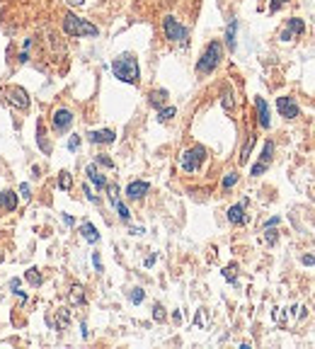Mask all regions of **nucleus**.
Instances as JSON below:
<instances>
[{
  "mask_svg": "<svg viewBox=\"0 0 315 349\" xmlns=\"http://www.w3.org/2000/svg\"><path fill=\"white\" fill-rule=\"evenodd\" d=\"M112 73L122 80V82H128V85H136L138 82V61L131 56V54H122L119 59H114L112 63Z\"/></svg>",
  "mask_w": 315,
  "mask_h": 349,
  "instance_id": "1",
  "label": "nucleus"
},
{
  "mask_svg": "<svg viewBox=\"0 0 315 349\" xmlns=\"http://www.w3.org/2000/svg\"><path fill=\"white\" fill-rule=\"evenodd\" d=\"M221 59H223V46H221V41H211V44L206 46V51L201 54V59L196 61V73H199V75L213 73L216 66L221 63Z\"/></svg>",
  "mask_w": 315,
  "mask_h": 349,
  "instance_id": "2",
  "label": "nucleus"
},
{
  "mask_svg": "<svg viewBox=\"0 0 315 349\" xmlns=\"http://www.w3.org/2000/svg\"><path fill=\"white\" fill-rule=\"evenodd\" d=\"M63 32H65L68 37H97V34H100V29H97L92 22L80 20V17H75V15H65V17H63Z\"/></svg>",
  "mask_w": 315,
  "mask_h": 349,
  "instance_id": "3",
  "label": "nucleus"
},
{
  "mask_svg": "<svg viewBox=\"0 0 315 349\" xmlns=\"http://www.w3.org/2000/svg\"><path fill=\"white\" fill-rule=\"evenodd\" d=\"M204 158H206V148H204V145H191L189 150L182 153L180 165H182V170H185V172H196V170L201 167Z\"/></svg>",
  "mask_w": 315,
  "mask_h": 349,
  "instance_id": "4",
  "label": "nucleus"
},
{
  "mask_svg": "<svg viewBox=\"0 0 315 349\" xmlns=\"http://www.w3.org/2000/svg\"><path fill=\"white\" fill-rule=\"evenodd\" d=\"M163 29H165V37L170 39V41H175V44H182V46H187V37L189 32L172 17V15H168L165 20H163Z\"/></svg>",
  "mask_w": 315,
  "mask_h": 349,
  "instance_id": "5",
  "label": "nucleus"
},
{
  "mask_svg": "<svg viewBox=\"0 0 315 349\" xmlns=\"http://www.w3.org/2000/svg\"><path fill=\"white\" fill-rule=\"evenodd\" d=\"M5 97H7V102H10L12 107H17V109H27V107H29V95H27V90L20 87V85L7 87V90H5Z\"/></svg>",
  "mask_w": 315,
  "mask_h": 349,
  "instance_id": "6",
  "label": "nucleus"
},
{
  "mask_svg": "<svg viewBox=\"0 0 315 349\" xmlns=\"http://www.w3.org/2000/svg\"><path fill=\"white\" fill-rule=\"evenodd\" d=\"M276 109H279V114L286 117V119H296V117L301 114V109H298V104H296L294 97H279V100H276Z\"/></svg>",
  "mask_w": 315,
  "mask_h": 349,
  "instance_id": "7",
  "label": "nucleus"
},
{
  "mask_svg": "<svg viewBox=\"0 0 315 349\" xmlns=\"http://www.w3.org/2000/svg\"><path fill=\"white\" fill-rule=\"evenodd\" d=\"M306 32V24H303V20H298V17H291L289 20V24H286V29L281 32V41H291L294 37H298V34H303Z\"/></svg>",
  "mask_w": 315,
  "mask_h": 349,
  "instance_id": "8",
  "label": "nucleus"
},
{
  "mask_svg": "<svg viewBox=\"0 0 315 349\" xmlns=\"http://www.w3.org/2000/svg\"><path fill=\"white\" fill-rule=\"evenodd\" d=\"M254 107H257V119H259V126H262V129H269L272 119H269V104L264 102V97H257V100H254Z\"/></svg>",
  "mask_w": 315,
  "mask_h": 349,
  "instance_id": "9",
  "label": "nucleus"
},
{
  "mask_svg": "<svg viewBox=\"0 0 315 349\" xmlns=\"http://www.w3.org/2000/svg\"><path fill=\"white\" fill-rule=\"evenodd\" d=\"M70 124H73V114L68 112V109H59L56 114H54V129L56 131H68L70 129Z\"/></svg>",
  "mask_w": 315,
  "mask_h": 349,
  "instance_id": "10",
  "label": "nucleus"
},
{
  "mask_svg": "<svg viewBox=\"0 0 315 349\" xmlns=\"http://www.w3.org/2000/svg\"><path fill=\"white\" fill-rule=\"evenodd\" d=\"M148 189H150V185H148V182L136 180V182H131V185L126 187V197H128V199H141L143 194H148Z\"/></svg>",
  "mask_w": 315,
  "mask_h": 349,
  "instance_id": "11",
  "label": "nucleus"
},
{
  "mask_svg": "<svg viewBox=\"0 0 315 349\" xmlns=\"http://www.w3.org/2000/svg\"><path fill=\"white\" fill-rule=\"evenodd\" d=\"M117 134L112 129H100V131H90L87 134V141L90 143H114Z\"/></svg>",
  "mask_w": 315,
  "mask_h": 349,
  "instance_id": "12",
  "label": "nucleus"
},
{
  "mask_svg": "<svg viewBox=\"0 0 315 349\" xmlns=\"http://www.w3.org/2000/svg\"><path fill=\"white\" fill-rule=\"evenodd\" d=\"M245 204H248V202L235 204V206H231V209H228V221H231V223L240 226V223H245V221H248V216H245Z\"/></svg>",
  "mask_w": 315,
  "mask_h": 349,
  "instance_id": "13",
  "label": "nucleus"
},
{
  "mask_svg": "<svg viewBox=\"0 0 315 349\" xmlns=\"http://www.w3.org/2000/svg\"><path fill=\"white\" fill-rule=\"evenodd\" d=\"M0 209H2V211L17 209V194H15L12 189H5V192H0Z\"/></svg>",
  "mask_w": 315,
  "mask_h": 349,
  "instance_id": "14",
  "label": "nucleus"
},
{
  "mask_svg": "<svg viewBox=\"0 0 315 349\" xmlns=\"http://www.w3.org/2000/svg\"><path fill=\"white\" fill-rule=\"evenodd\" d=\"M87 180H90L97 189H105V187H107V180L97 172V167H95V165H90V167H87Z\"/></svg>",
  "mask_w": 315,
  "mask_h": 349,
  "instance_id": "15",
  "label": "nucleus"
},
{
  "mask_svg": "<svg viewBox=\"0 0 315 349\" xmlns=\"http://www.w3.org/2000/svg\"><path fill=\"white\" fill-rule=\"evenodd\" d=\"M80 233H83V238H85L87 243H97V240H100V233H97V228H95L92 223H83V226H80Z\"/></svg>",
  "mask_w": 315,
  "mask_h": 349,
  "instance_id": "16",
  "label": "nucleus"
},
{
  "mask_svg": "<svg viewBox=\"0 0 315 349\" xmlns=\"http://www.w3.org/2000/svg\"><path fill=\"white\" fill-rule=\"evenodd\" d=\"M165 102H168V90H153V92H150V104H153L155 109H160Z\"/></svg>",
  "mask_w": 315,
  "mask_h": 349,
  "instance_id": "17",
  "label": "nucleus"
},
{
  "mask_svg": "<svg viewBox=\"0 0 315 349\" xmlns=\"http://www.w3.org/2000/svg\"><path fill=\"white\" fill-rule=\"evenodd\" d=\"M235 29H238V22L231 20V24H228V29H226V46H228L231 51L235 49Z\"/></svg>",
  "mask_w": 315,
  "mask_h": 349,
  "instance_id": "18",
  "label": "nucleus"
},
{
  "mask_svg": "<svg viewBox=\"0 0 315 349\" xmlns=\"http://www.w3.org/2000/svg\"><path fill=\"white\" fill-rule=\"evenodd\" d=\"M70 303H73V306H83V303H85V293H83V286H80V284H75V286H73Z\"/></svg>",
  "mask_w": 315,
  "mask_h": 349,
  "instance_id": "19",
  "label": "nucleus"
},
{
  "mask_svg": "<svg viewBox=\"0 0 315 349\" xmlns=\"http://www.w3.org/2000/svg\"><path fill=\"white\" fill-rule=\"evenodd\" d=\"M252 145H254V136H250L248 143H245V148L240 150V158H238V160H240V165H245V163H248V158H250V153H252Z\"/></svg>",
  "mask_w": 315,
  "mask_h": 349,
  "instance_id": "20",
  "label": "nucleus"
},
{
  "mask_svg": "<svg viewBox=\"0 0 315 349\" xmlns=\"http://www.w3.org/2000/svg\"><path fill=\"white\" fill-rule=\"evenodd\" d=\"M24 279L29 281L32 286H42V274H39V269H37V267H32V269L24 274Z\"/></svg>",
  "mask_w": 315,
  "mask_h": 349,
  "instance_id": "21",
  "label": "nucleus"
},
{
  "mask_svg": "<svg viewBox=\"0 0 315 349\" xmlns=\"http://www.w3.org/2000/svg\"><path fill=\"white\" fill-rule=\"evenodd\" d=\"M272 153H274V143H272V141H267V143H264V150H262V155H259V163H267V165H269Z\"/></svg>",
  "mask_w": 315,
  "mask_h": 349,
  "instance_id": "22",
  "label": "nucleus"
},
{
  "mask_svg": "<svg viewBox=\"0 0 315 349\" xmlns=\"http://www.w3.org/2000/svg\"><path fill=\"white\" fill-rule=\"evenodd\" d=\"M175 114H177V109H175V107H160V114H158V119H160V122H170Z\"/></svg>",
  "mask_w": 315,
  "mask_h": 349,
  "instance_id": "23",
  "label": "nucleus"
},
{
  "mask_svg": "<svg viewBox=\"0 0 315 349\" xmlns=\"http://www.w3.org/2000/svg\"><path fill=\"white\" fill-rule=\"evenodd\" d=\"M37 139H39V145H42V150H44V153H51V145L44 141V126H42V124L37 126Z\"/></svg>",
  "mask_w": 315,
  "mask_h": 349,
  "instance_id": "24",
  "label": "nucleus"
},
{
  "mask_svg": "<svg viewBox=\"0 0 315 349\" xmlns=\"http://www.w3.org/2000/svg\"><path fill=\"white\" fill-rule=\"evenodd\" d=\"M143 296H146V293H143V288H138V286H136V288H131V293H128L131 303H136V306H138V303L143 301Z\"/></svg>",
  "mask_w": 315,
  "mask_h": 349,
  "instance_id": "25",
  "label": "nucleus"
},
{
  "mask_svg": "<svg viewBox=\"0 0 315 349\" xmlns=\"http://www.w3.org/2000/svg\"><path fill=\"white\" fill-rule=\"evenodd\" d=\"M112 204L117 206V211H119V218H122V221H128V218H131V213H128V209H126V206L122 204V202H119V199H114Z\"/></svg>",
  "mask_w": 315,
  "mask_h": 349,
  "instance_id": "26",
  "label": "nucleus"
},
{
  "mask_svg": "<svg viewBox=\"0 0 315 349\" xmlns=\"http://www.w3.org/2000/svg\"><path fill=\"white\" fill-rule=\"evenodd\" d=\"M235 182H238V172H228V175L223 177V189H231Z\"/></svg>",
  "mask_w": 315,
  "mask_h": 349,
  "instance_id": "27",
  "label": "nucleus"
},
{
  "mask_svg": "<svg viewBox=\"0 0 315 349\" xmlns=\"http://www.w3.org/2000/svg\"><path fill=\"white\" fill-rule=\"evenodd\" d=\"M264 240H267L269 245H274V243H276V230H274V226L264 228Z\"/></svg>",
  "mask_w": 315,
  "mask_h": 349,
  "instance_id": "28",
  "label": "nucleus"
},
{
  "mask_svg": "<svg viewBox=\"0 0 315 349\" xmlns=\"http://www.w3.org/2000/svg\"><path fill=\"white\" fill-rule=\"evenodd\" d=\"M267 172V163H257V165H252L250 175L252 177H259V175H264Z\"/></svg>",
  "mask_w": 315,
  "mask_h": 349,
  "instance_id": "29",
  "label": "nucleus"
},
{
  "mask_svg": "<svg viewBox=\"0 0 315 349\" xmlns=\"http://www.w3.org/2000/svg\"><path fill=\"white\" fill-rule=\"evenodd\" d=\"M70 185H73L70 175H68V172H61V177H59V187H61V189H70Z\"/></svg>",
  "mask_w": 315,
  "mask_h": 349,
  "instance_id": "30",
  "label": "nucleus"
},
{
  "mask_svg": "<svg viewBox=\"0 0 315 349\" xmlns=\"http://www.w3.org/2000/svg\"><path fill=\"white\" fill-rule=\"evenodd\" d=\"M235 272H238V265H228V267L223 269V277L228 281H235Z\"/></svg>",
  "mask_w": 315,
  "mask_h": 349,
  "instance_id": "31",
  "label": "nucleus"
},
{
  "mask_svg": "<svg viewBox=\"0 0 315 349\" xmlns=\"http://www.w3.org/2000/svg\"><path fill=\"white\" fill-rule=\"evenodd\" d=\"M153 318H155L158 323H163V320H165V308H163L160 303H155V308H153Z\"/></svg>",
  "mask_w": 315,
  "mask_h": 349,
  "instance_id": "32",
  "label": "nucleus"
},
{
  "mask_svg": "<svg viewBox=\"0 0 315 349\" xmlns=\"http://www.w3.org/2000/svg\"><path fill=\"white\" fill-rule=\"evenodd\" d=\"M233 104H235V102H233V92L226 90V92H223V107H226V109H233Z\"/></svg>",
  "mask_w": 315,
  "mask_h": 349,
  "instance_id": "33",
  "label": "nucleus"
},
{
  "mask_svg": "<svg viewBox=\"0 0 315 349\" xmlns=\"http://www.w3.org/2000/svg\"><path fill=\"white\" fill-rule=\"evenodd\" d=\"M68 320H70V315H68L65 310H59V325H56V328H59V330H63V325H65Z\"/></svg>",
  "mask_w": 315,
  "mask_h": 349,
  "instance_id": "34",
  "label": "nucleus"
},
{
  "mask_svg": "<svg viewBox=\"0 0 315 349\" xmlns=\"http://www.w3.org/2000/svg\"><path fill=\"white\" fill-rule=\"evenodd\" d=\"M97 163H100V165H105V167H114V163H112L107 155H97Z\"/></svg>",
  "mask_w": 315,
  "mask_h": 349,
  "instance_id": "35",
  "label": "nucleus"
},
{
  "mask_svg": "<svg viewBox=\"0 0 315 349\" xmlns=\"http://www.w3.org/2000/svg\"><path fill=\"white\" fill-rule=\"evenodd\" d=\"M92 265L97 272H102V260H100V252H92Z\"/></svg>",
  "mask_w": 315,
  "mask_h": 349,
  "instance_id": "36",
  "label": "nucleus"
},
{
  "mask_svg": "<svg viewBox=\"0 0 315 349\" xmlns=\"http://www.w3.org/2000/svg\"><path fill=\"white\" fill-rule=\"evenodd\" d=\"M289 0H272V5H269V12H276L281 5H286Z\"/></svg>",
  "mask_w": 315,
  "mask_h": 349,
  "instance_id": "37",
  "label": "nucleus"
},
{
  "mask_svg": "<svg viewBox=\"0 0 315 349\" xmlns=\"http://www.w3.org/2000/svg\"><path fill=\"white\" fill-rule=\"evenodd\" d=\"M20 194L29 199V185H27V182H22V185H20Z\"/></svg>",
  "mask_w": 315,
  "mask_h": 349,
  "instance_id": "38",
  "label": "nucleus"
},
{
  "mask_svg": "<svg viewBox=\"0 0 315 349\" xmlns=\"http://www.w3.org/2000/svg\"><path fill=\"white\" fill-rule=\"evenodd\" d=\"M78 145H80V136H73V139H70V143H68V148H70V150H75Z\"/></svg>",
  "mask_w": 315,
  "mask_h": 349,
  "instance_id": "39",
  "label": "nucleus"
},
{
  "mask_svg": "<svg viewBox=\"0 0 315 349\" xmlns=\"http://www.w3.org/2000/svg\"><path fill=\"white\" fill-rule=\"evenodd\" d=\"M301 262H303V265H315V257L313 255H303V257H301Z\"/></svg>",
  "mask_w": 315,
  "mask_h": 349,
  "instance_id": "40",
  "label": "nucleus"
},
{
  "mask_svg": "<svg viewBox=\"0 0 315 349\" xmlns=\"http://www.w3.org/2000/svg\"><path fill=\"white\" fill-rule=\"evenodd\" d=\"M206 323V315H204V310H199L196 313V325H204Z\"/></svg>",
  "mask_w": 315,
  "mask_h": 349,
  "instance_id": "41",
  "label": "nucleus"
},
{
  "mask_svg": "<svg viewBox=\"0 0 315 349\" xmlns=\"http://www.w3.org/2000/svg\"><path fill=\"white\" fill-rule=\"evenodd\" d=\"M68 2H70V5H83L85 0H68Z\"/></svg>",
  "mask_w": 315,
  "mask_h": 349,
  "instance_id": "42",
  "label": "nucleus"
},
{
  "mask_svg": "<svg viewBox=\"0 0 315 349\" xmlns=\"http://www.w3.org/2000/svg\"><path fill=\"white\" fill-rule=\"evenodd\" d=\"M0 262H2V252H0Z\"/></svg>",
  "mask_w": 315,
  "mask_h": 349,
  "instance_id": "43",
  "label": "nucleus"
}]
</instances>
